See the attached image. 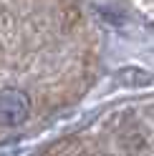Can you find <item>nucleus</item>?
<instances>
[{"mask_svg": "<svg viewBox=\"0 0 154 156\" xmlns=\"http://www.w3.org/2000/svg\"><path fill=\"white\" fill-rule=\"evenodd\" d=\"M28 111H31V103H28L25 93L18 88H5L0 93V121L3 126H18Z\"/></svg>", "mask_w": 154, "mask_h": 156, "instance_id": "obj_1", "label": "nucleus"}]
</instances>
